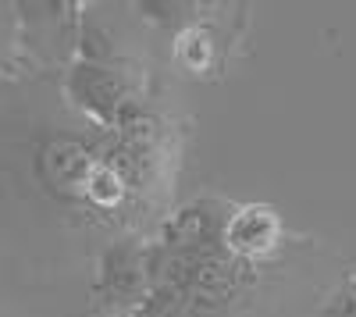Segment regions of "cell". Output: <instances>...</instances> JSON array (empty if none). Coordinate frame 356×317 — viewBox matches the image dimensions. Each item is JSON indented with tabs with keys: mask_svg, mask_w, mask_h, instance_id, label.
I'll return each mask as SVG.
<instances>
[{
	"mask_svg": "<svg viewBox=\"0 0 356 317\" xmlns=\"http://www.w3.org/2000/svg\"><path fill=\"white\" fill-rule=\"evenodd\" d=\"M86 196L93 200L97 207H114V204H122V196H125V179H122V171H114L111 164H93V171H89V179H86Z\"/></svg>",
	"mask_w": 356,
	"mask_h": 317,
	"instance_id": "cell-4",
	"label": "cell"
},
{
	"mask_svg": "<svg viewBox=\"0 0 356 317\" xmlns=\"http://www.w3.org/2000/svg\"><path fill=\"white\" fill-rule=\"evenodd\" d=\"M68 97L75 100V107H82L89 118H97L104 125L122 122L125 86L104 65H75L68 75Z\"/></svg>",
	"mask_w": 356,
	"mask_h": 317,
	"instance_id": "cell-1",
	"label": "cell"
},
{
	"mask_svg": "<svg viewBox=\"0 0 356 317\" xmlns=\"http://www.w3.org/2000/svg\"><path fill=\"white\" fill-rule=\"evenodd\" d=\"M4 22L8 18H4V8H0V47H4Z\"/></svg>",
	"mask_w": 356,
	"mask_h": 317,
	"instance_id": "cell-6",
	"label": "cell"
},
{
	"mask_svg": "<svg viewBox=\"0 0 356 317\" xmlns=\"http://www.w3.org/2000/svg\"><path fill=\"white\" fill-rule=\"evenodd\" d=\"M321 317H356V275L342 282V289L332 296L328 310H324Z\"/></svg>",
	"mask_w": 356,
	"mask_h": 317,
	"instance_id": "cell-5",
	"label": "cell"
},
{
	"mask_svg": "<svg viewBox=\"0 0 356 317\" xmlns=\"http://www.w3.org/2000/svg\"><path fill=\"white\" fill-rule=\"evenodd\" d=\"M93 157H89L82 147L75 143H57V147L47 150V168H54V179L61 189H72V193H86V179L93 171Z\"/></svg>",
	"mask_w": 356,
	"mask_h": 317,
	"instance_id": "cell-3",
	"label": "cell"
},
{
	"mask_svg": "<svg viewBox=\"0 0 356 317\" xmlns=\"http://www.w3.org/2000/svg\"><path fill=\"white\" fill-rule=\"evenodd\" d=\"M282 239V221L271 207H260V204H250V207H239L228 225H225V243L235 257H264L271 253Z\"/></svg>",
	"mask_w": 356,
	"mask_h": 317,
	"instance_id": "cell-2",
	"label": "cell"
}]
</instances>
